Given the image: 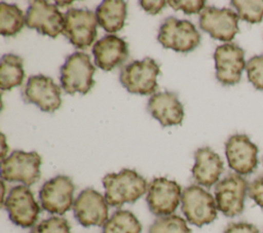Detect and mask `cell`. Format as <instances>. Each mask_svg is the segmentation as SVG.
Instances as JSON below:
<instances>
[{"label": "cell", "mask_w": 263, "mask_h": 233, "mask_svg": "<svg viewBox=\"0 0 263 233\" xmlns=\"http://www.w3.org/2000/svg\"><path fill=\"white\" fill-rule=\"evenodd\" d=\"M103 185L108 204L115 207L137 201L148 189L147 181L137 171L128 168L106 174L103 178Z\"/></svg>", "instance_id": "obj_1"}, {"label": "cell", "mask_w": 263, "mask_h": 233, "mask_svg": "<svg viewBox=\"0 0 263 233\" xmlns=\"http://www.w3.org/2000/svg\"><path fill=\"white\" fill-rule=\"evenodd\" d=\"M96 68L90 62V56L84 52L76 51L67 56L61 67V85L69 94L80 92L86 94L95 84L92 76Z\"/></svg>", "instance_id": "obj_2"}, {"label": "cell", "mask_w": 263, "mask_h": 233, "mask_svg": "<svg viewBox=\"0 0 263 233\" xmlns=\"http://www.w3.org/2000/svg\"><path fill=\"white\" fill-rule=\"evenodd\" d=\"M159 73L157 63L151 57H145L125 65L120 71L119 80L130 93L152 94L157 88Z\"/></svg>", "instance_id": "obj_3"}, {"label": "cell", "mask_w": 263, "mask_h": 233, "mask_svg": "<svg viewBox=\"0 0 263 233\" xmlns=\"http://www.w3.org/2000/svg\"><path fill=\"white\" fill-rule=\"evenodd\" d=\"M157 40L165 48L189 52L200 43V34L191 22L168 16L159 28Z\"/></svg>", "instance_id": "obj_4"}, {"label": "cell", "mask_w": 263, "mask_h": 233, "mask_svg": "<svg viewBox=\"0 0 263 233\" xmlns=\"http://www.w3.org/2000/svg\"><path fill=\"white\" fill-rule=\"evenodd\" d=\"M182 211L187 221L197 227L212 223L217 217L215 198L197 185L185 188L181 196Z\"/></svg>", "instance_id": "obj_5"}, {"label": "cell", "mask_w": 263, "mask_h": 233, "mask_svg": "<svg viewBox=\"0 0 263 233\" xmlns=\"http://www.w3.org/2000/svg\"><path fill=\"white\" fill-rule=\"evenodd\" d=\"M41 157L37 152L13 151L1 161V177L7 182H21L26 186L40 178Z\"/></svg>", "instance_id": "obj_6"}, {"label": "cell", "mask_w": 263, "mask_h": 233, "mask_svg": "<svg viewBox=\"0 0 263 233\" xmlns=\"http://www.w3.org/2000/svg\"><path fill=\"white\" fill-rule=\"evenodd\" d=\"M248 182L238 173H229L215 187V200L218 210L226 217H235L242 212L248 192Z\"/></svg>", "instance_id": "obj_7"}, {"label": "cell", "mask_w": 263, "mask_h": 233, "mask_svg": "<svg viewBox=\"0 0 263 233\" xmlns=\"http://www.w3.org/2000/svg\"><path fill=\"white\" fill-rule=\"evenodd\" d=\"M3 206L6 208L10 221L23 228L34 226L40 211L32 191L26 185L11 188Z\"/></svg>", "instance_id": "obj_8"}, {"label": "cell", "mask_w": 263, "mask_h": 233, "mask_svg": "<svg viewBox=\"0 0 263 233\" xmlns=\"http://www.w3.org/2000/svg\"><path fill=\"white\" fill-rule=\"evenodd\" d=\"M65 16L63 34L76 48H87L97 37L96 13L87 9L70 8Z\"/></svg>", "instance_id": "obj_9"}, {"label": "cell", "mask_w": 263, "mask_h": 233, "mask_svg": "<svg viewBox=\"0 0 263 233\" xmlns=\"http://www.w3.org/2000/svg\"><path fill=\"white\" fill-rule=\"evenodd\" d=\"M74 184L67 176H57L45 182L40 189L39 198L43 209L50 213L64 215L73 203Z\"/></svg>", "instance_id": "obj_10"}, {"label": "cell", "mask_w": 263, "mask_h": 233, "mask_svg": "<svg viewBox=\"0 0 263 233\" xmlns=\"http://www.w3.org/2000/svg\"><path fill=\"white\" fill-rule=\"evenodd\" d=\"M181 196V187L177 182L166 178H155L148 185L146 199L151 212L163 217L173 215Z\"/></svg>", "instance_id": "obj_11"}, {"label": "cell", "mask_w": 263, "mask_h": 233, "mask_svg": "<svg viewBox=\"0 0 263 233\" xmlns=\"http://www.w3.org/2000/svg\"><path fill=\"white\" fill-rule=\"evenodd\" d=\"M238 15L230 8L205 6L200 12L199 27L213 38L231 41L238 33Z\"/></svg>", "instance_id": "obj_12"}, {"label": "cell", "mask_w": 263, "mask_h": 233, "mask_svg": "<svg viewBox=\"0 0 263 233\" xmlns=\"http://www.w3.org/2000/svg\"><path fill=\"white\" fill-rule=\"evenodd\" d=\"M23 99L26 103L37 105L42 111L52 113L61 107V87L45 75L29 77L24 89Z\"/></svg>", "instance_id": "obj_13"}, {"label": "cell", "mask_w": 263, "mask_h": 233, "mask_svg": "<svg viewBox=\"0 0 263 233\" xmlns=\"http://www.w3.org/2000/svg\"><path fill=\"white\" fill-rule=\"evenodd\" d=\"M216 78L223 85H234L239 82L246 68L245 51L234 43L219 45L214 53Z\"/></svg>", "instance_id": "obj_14"}, {"label": "cell", "mask_w": 263, "mask_h": 233, "mask_svg": "<svg viewBox=\"0 0 263 233\" xmlns=\"http://www.w3.org/2000/svg\"><path fill=\"white\" fill-rule=\"evenodd\" d=\"M65 16L53 4L43 0L30 2L26 12V25L43 35L55 38L63 33Z\"/></svg>", "instance_id": "obj_15"}, {"label": "cell", "mask_w": 263, "mask_h": 233, "mask_svg": "<svg viewBox=\"0 0 263 233\" xmlns=\"http://www.w3.org/2000/svg\"><path fill=\"white\" fill-rule=\"evenodd\" d=\"M108 205L101 193L86 188L75 199L73 212L76 220L84 227L104 226L108 220Z\"/></svg>", "instance_id": "obj_16"}, {"label": "cell", "mask_w": 263, "mask_h": 233, "mask_svg": "<svg viewBox=\"0 0 263 233\" xmlns=\"http://www.w3.org/2000/svg\"><path fill=\"white\" fill-rule=\"evenodd\" d=\"M228 165L240 176L252 173L258 165V148L246 134H233L225 144Z\"/></svg>", "instance_id": "obj_17"}, {"label": "cell", "mask_w": 263, "mask_h": 233, "mask_svg": "<svg viewBox=\"0 0 263 233\" xmlns=\"http://www.w3.org/2000/svg\"><path fill=\"white\" fill-rule=\"evenodd\" d=\"M148 110L162 126H172L182 123L184 118L183 105L178 94L172 91L157 92L151 95Z\"/></svg>", "instance_id": "obj_18"}, {"label": "cell", "mask_w": 263, "mask_h": 233, "mask_svg": "<svg viewBox=\"0 0 263 233\" xmlns=\"http://www.w3.org/2000/svg\"><path fill=\"white\" fill-rule=\"evenodd\" d=\"M92 54L96 65L104 70L111 71L128 55L127 43L115 35H107L101 38L92 46Z\"/></svg>", "instance_id": "obj_19"}, {"label": "cell", "mask_w": 263, "mask_h": 233, "mask_svg": "<svg viewBox=\"0 0 263 233\" xmlns=\"http://www.w3.org/2000/svg\"><path fill=\"white\" fill-rule=\"evenodd\" d=\"M195 163L192 167L194 181L206 188L217 184L224 170L221 157L210 147H201L194 153Z\"/></svg>", "instance_id": "obj_20"}, {"label": "cell", "mask_w": 263, "mask_h": 233, "mask_svg": "<svg viewBox=\"0 0 263 233\" xmlns=\"http://www.w3.org/2000/svg\"><path fill=\"white\" fill-rule=\"evenodd\" d=\"M98 24L107 32L121 30L126 17V3L122 0H105L96 10Z\"/></svg>", "instance_id": "obj_21"}, {"label": "cell", "mask_w": 263, "mask_h": 233, "mask_svg": "<svg viewBox=\"0 0 263 233\" xmlns=\"http://www.w3.org/2000/svg\"><path fill=\"white\" fill-rule=\"evenodd\" d=\"M24 60L13 53L4 54L0 62V87L10 90L20 86L25 78Z\"/></svg>", "instance_id": "obj_22"}, {"label": "cell", "mask_w": 263, "mask_h": 233, "mask_svg": "<svg viewBox=\"0 0 263 233\" xmlns=\"http://www.w3.org/2000/svg\"><path fill=\"white\" fill-rule=\"evenodd\" d=\"M142 225L129 210L119 209L103 226L102 233H141Z\"/></svg>", "instance_id": "obj_23"}, {"label": "cell", "mask_w": 263, "mask_h": 233, "mask_svg": "<svg viewBox=\"0 0 263 233\" xmlns=\"http://www.w3.org/2000/svg\"><path fill=\"white\" fill-rule=\"evenodd\" d=\"M26 24L24 12L15 4L0 3V33L3 36H14Z\"/></svg>", "instance_id": "obj_24"}, {"label": "cell", "mask_w": 263, "mask_h": 233, "mask_svg": "<svg viewBox=\"0 0 263 233\" xmlns=\"http://www.w3.org/2000/svg\"><path fill=\"white\" fill-rule=\"evenodd\" d=\"M149 233H191L186 221L177 215L163 216L154 221Z\"/></svg>", "instance_id": "obj_25"}, {"label": "cell", "mask_w": 263, "mask_h": 233, "mask_svg": "<svg viewBox=\"0 0 263 233\" xmlns=\"http://www.w3.org/2000/svg\"><path fill=\"white\" fill-rule=\"evenodd\" d=\"M231 5L236 9L238 17L242 21L256 24L263 18V0H233Z\"/></svg>", "instance_id": "obj_26"}, {"label": "cell", "mask_w": 263, "mask_h": 233, "mask_svg": "<svg viewBox=\"0 0 263 233\" xmlns=\"http://www.w3.org/2000/svg\"><path fill=\"white\" fill-rule=\"evenodd\" d=\"M31 233H70V225L65 218L50 217L35 225Z\"/></svg>", "instance_id": "obj_27"}, {"label": "cell", "mask_w": 263, "mask_h": 233, "mask_svg": "<svg viewBox=\"0 0 263 233\" xmlns=\"http://www.w3.org/2000/svg\"><path fill=\"white\" fill-rule=\"evenodd\" d=\"M246 70L254 87L263 90V54L251 57L246 64Z\"/></svg>", "instance_id": "obj_28"}, {"label": "cell", "mask_w": 263, "mask_h": 233, "mask_svg": "<svg viewBox=\"0 0 263 233\" xmlns=\"http://www.w3.org/2000/svg\"><path fill=\"white\" fill-rule=\"evenodd\" d=\"M167 4L175 10H183L186 14L201 12L205 7V1L203 0H170Z\"/></svg>", "instance_id": "obj_29"}, {"label": "cell", "mask_w": 263, "mask_h": 233, "mask_svg": "<svg viewBox=\"0 0 263 233\" xmlns=\"http://www.w3.org/2000/svg\"><path fill=\"white\" fill-rule=\"evenodd\" d=\"M248 194L259 206L263 207V176L255 179L249 184Z\"/></svg>", "instance_id": "obj_30"}, {"label": "cell", "mask_w": 263, "mask_h": 233, "mask_svg": "<svg viewBox=\"0 0 263 233\" xmlns=\"http://www.w3.org/2000/svg\"><path fill=\"white\" fill-rule=\"evenodd\" d=\"M224 233H259V230L253 224L239 222L229 224L224 230Z\"/></svg>", "instance_id": "obj_31"}, {"label": "cell", "mask_w": 263, "mask_h": 233, "mask_svg": "<svg viewBox=\"0 0 263 233\" xmlns=\"http://www.w3.org/2000/svg\"><path fill=\"white\" fill-rule=\"evenodd\" d=\"M139 3L143 7V9L145 11H147L148 13H150V14H157L165 6L167 1H164V0H156V1L141 0Z\"/></svg>", "instance_id": "obj_32"}, {"label": "cell", "mask_w": 263, "mask_h": 233, "mask_svg": "<svg viewBox=\"0 0 263 233\" xmlns=\"http://www.w3.org/2000/svg\"><path fill=\"white\" fill-rule=\"evenodd\" d=\"M2 138V153H1V157H2V160L3 159H5L6 157H5V154H6V150H5V148H6V144H5V138H4V135L2 134L1 135Z\"/></svg>", "instance_id": "obj_33"}]
</instances>
